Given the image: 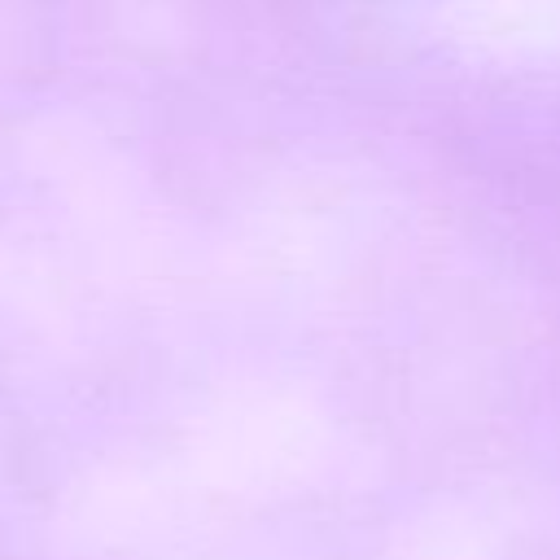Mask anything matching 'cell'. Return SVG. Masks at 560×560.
Masks as SVG:
<instances>
[]
</instances>
